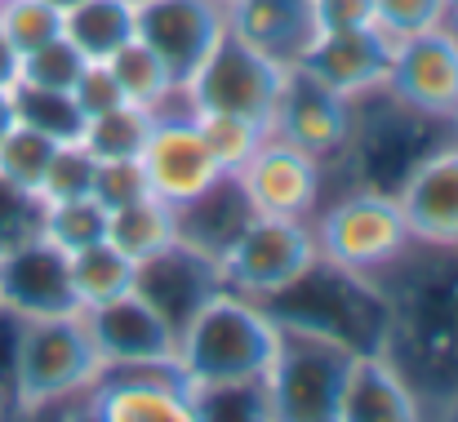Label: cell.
I'll use <instances>...</instances> for the list:
<instances>
[{"label": "cell", "instance_id": "1", "mask_svg": "<svg viewBox=\"0 0 458 422\" xmlns=\"http://www.w3.org/2000/svg\"><path fill=\"white\" fill-rule=\"evenodd\" d=\"M98 369H103V356L94 347L85 311L22 320L18 351H13L9 414L40 418V414H63V405H76L81 414V396Z\"/></svg>", "mask_w": 458, "mask_h": 422}, {"label": "cell", "instance_id": "2", "mask_svg": "<svg viewBox=\"0 0 458 422\" xmlns=\"http://www.w3.org/2000/svg\"><path fill=\"white\" fill-rule=\"evenodd\" d=\"M276 356V316L236 289H218L182 329H178V369L191 387L267 378Z\"/></svg>", "mask_w": 458, "mask_h": 422}, {"label": "cell", "instance_id": "3", "mask_svg": "<svg viewBox=\"0 0 458 422\" xmlns=\"http://www.w3.org/2000/svg\"><path fill=\"white\" fill-rule=\"evenodd\" d=\"M263 307L276 320L307 325V329H320V333L347 342L352 351H383L387 329H392V307H387L383 284L374 276L343 272L325 258H316L281 293L263 298Z\"/></svg>", "mask_w": 458, "mask_h": 422}, {"label": "cell", "instance_id": "4", "mask_svg": "<svg viewBox=\"0 0 458 422\" xmlns=\"http://www.w3.org/2000/svg\"><path fill=\"white\" fill-rule=\"evenodd\" d=\"M454 134V125L432 121L405 103H396L383 85L352 98V134L343 147V165L352 173V187H374V191H396L410 169Z\"/></svg>", "mask_w": 458, "mask_h": 422}, {"label": "cell", "instance_id": "5", "mask_svg": "<svg viewBox=\"0 0 458 422\" xmlns=\"http://www.w3.org/2000/svg\"><path fill=\"white\" fill-rule=\"evenodd\" d=\"M311 236L325 263L356 276H383L414 249L396 191H374V187H352L347 196L320 205L311 214Z\"/></svg>", "mask_w": 458, "mask_h": 422}, {"label": "cell", "instance_id": "6", "mask_svg": "<svg viewBox=\"0 0 458 422\" xmlns=\"http://www.w3.org/2000/svg\"><path fill=\"white\" fill-rule=\"evenodd\" d=\"M352 356L356 351L347 342L320 329L276 320V356L267 369L276 422H338Z\"/></svg>", "mask_w": 458, "mask_h": 422}, {"label": "cell", "instance_id": "7", "mask_svg": "<svg viewBox=\"0 0 458 422\" xmlns=\"http://www.w3.org/2000/svg\"><path fill=\"white\" fill-rule=\"evenodd\" d=\"M281 85H285V63L259 54L254 45L236 40L232 31L214 45V54L200 63V72L178 85L196 107H209V112H236V116H250L259 121L267 134H272V116H276V103H281Z\"/></svg>", "mask_w": 458, "mask_h": 422}, {"label": "cell", "instance_id": "8", "mask_svg": "<svg viewBox=\"0 0 458 422\" xmlns=\"http://www.w3.org/2000/svg\"><path fill=\"white\" fill-rule=\"evenodd\" d=\"M89 422H196L191 383L178 360L148 365H103L81 396V414Z\"/></svg>", "mask_w": 458, "mask_h": 422}, {"label": "cell", "instance_id": "9", "mask_svg": "<svg viewBox=\"0 0 458 422\" xmlns=\"http://www.w3.org/2000/svg\"><path fill=\"white\" fill-rule=\"evenodd\" d=\"M316 236L311 223L299 218H250L245 232L218 254L223 284L245 298H272L285 284H294L316 263Z\"/></svg>", "mask_w": 458, "mask_h": 422}, {"label": "cell", "instance_id": "10", "mask_svg": "<svg viewBox=\"0 0 458 422\" xmlns=\"http://www.w3.org/2000/svg\"><path fill=\"white\" fill-rule=\"evenodd\" d=\"M236 182L259 218L311 223V214L325 205V165L276 134H267L259 151L236 169Z\"/></svg>", "mask_w": 458, "mask_h": 422}, {"label": "cell", "instance_id": "11", "mask_svg": "<svg viewBox=\"0 0 458 422\" xmlns=\"http://www.w3.org/2000/svg\"><path fill=\"white\" fill-rule=\"evenodd\" d=\"M383 89L396 103H405V107H414V112H423L432 121L454 125L458 116V31L454 27H432V31H419L410 40H396Z\"/></svg>", "mask_w": 458, "mask_h": 422}, {"label": "cell", "instance_id": "12", "mask_svg": "<svg viewBox=\"0 0 458 422\" xmlns=\"http://www.w3.org/2000/svg\"><path fill=\"white\" fill-rule=\"evenodd\" d=\"M139 169L148 178V191L165 205H187L205 187H214L227 169L214 160L209 142L200 139L191 116H152L148 142L139 151Z\"/></svg>", "mask_w": 458, "mask_h": 422}, {"label": "cell", "instance_id": "13", "mask_svg": "<svg viewBox=\"0 0 458 422\" xmlns=\"http://www.w3.org/2000/svg\"><path fill=\"white\" fill-rule=\"evenodd\" d=\"M227 36V0H139V40H148L169 76L187 85Z\"/></svg>", "mask_w": 458, "mask_h": 422}, {"label": "cell", "instance_id": "14", "mask_svg": "<svg viewBox=\"0 0 458 422\" xmlns=\"http://www.w3.org/2000/svg\"><path fill=\"white\" fill-rule=\"evenodd\" d=\"M0 307L13 311L18 320L81 311L76 289H72L67 249H58L40 232L9 245V249H0Z\"/></svg>", "mask_w": 458, "mask_h": 422}, {"label": "cell", "instance_id": "15", "mask_svg": "<svg viewBox=\"0 0 458 422\" xmlns=\"http://www.w3.org/2000/svg\"><path fill=\"white\" fill-rule=\"evenodd\" d=\"M272 134L311 151L320 165H329L343 156L347 134H352V98L334 94L325 80H316L299 63H290L285 85H281V103L272 116Z\"/></svg>", "mask_w": 458, "mask_h": 422}, {"label": "cell", "instance_id": "16", "mask_svg": "<svg viewBox=\"0 0 458 422\" xmlns=\"http://www.w3.org/2000/svg\"><path fill=\"white\" fill-rule=\"evenodd\" d=\"M223 289V272H218V258L187 245V241H174L165 245L160 254L143 258L134 267V293L148 298L160 320L178 333L214 293Z\"/></svg>", "mask_w": 458, "mask_h": 422}, {"label": "cell", "instance_id": "17", "mask_svg": "<svg viewBox=\"0 0 458 422\" xmlns=\"http://www.w3.org/2000/svg\"><path fill=\"white\" fill-rule=\"evenodd\" d=\"M414 245L458 249V134L437 142L396 187Z\"/></svg>", "mask_w": 458, "mask_h": 422}, {"label": "cell", "instance_id": "18", "mask_svg": "<svg viewBox=\"0 0 458 422\" xmlns=\"http://www.w3.org/2000/svg\"><path fill=\"white\" fill-rule=\"evenodd\" d=\"M85 325L94 333V347L103 365H148V360H178V333L160 320L148 298L134 289L85 307Z\"/></svg>", "mask_w": 458, "mask_h": 422}, {"label": "cell", "instance_id": "19", "mask_svg": "<svg viewBox=\"0 0 458 422\" xmlns=\"http://www.w3.org/2000/svg\"><path fill=\"white\" fill-rule=\"evenodd\" d=\"M396 40L383 36L378 27H356V31H320L311 36L299 67L325 80L343 98H360L387 80Z\"/></svg>", "mask_w": 458, "mask_h": 422}, {"label": "cell", "instance_id": "20", "mask_svg": "<svg viewBox=\"0 0 458 422\" xmlns=\"http://www.w3.org/2000/svg\"><path fill=\"white\" fill-rule=\"evenodd\" d=\"M428 418L410 383L396 374V365L383 351H356L343 401H338V422H419Z\"/></svg>", "mask_w": 458, "mask_h": 422}, {"label": "cell", "instance_id": "21", "mask_svg": "<svg viewBox=\"0 0 458 422\" xmlns=\"http://www.w3.org/2000/svg\"><path fill=\"white\" fill-rule=\"evenodd\" d=\"M227 31L290 67L316 36L311 0H227Z\"/></svg>", "mask_w": 458, "mask_h": 422}, {"label": "cell", "instance_id": "22", "mask_svg": "<svg viewBox=\"0 0 458 422\" xmlns=\"http://www.w3.org/2000/svg\"><path fill=\"white\" fill-rule=\"evenodd\" d=\"M174 218H178V241H187V245H196V249H205V254L218 258V254L245 232V223L254 218V209H250V200H245L236 173H223V178H218L214 187H205L196 200L178 205Z\"/></svg>", "mask_w": 458, "mask_h": 422}, {"label": "cell", "instance_id": "23", "mask_svg": "<svg viewBox=\"0 0 458 422\" xmlns=\"http://www.w3.org/2000/svg\"><path fill=\"white\" fill-rule=\"evenodd\" d=\"M63 36L89 63H103L130 36H139V0H76L63 9Z\"/></svg>", "mask_w": 458, "mask_h": 422}, {"label": "cell", "instance_id": "24", "mask_svg": "<svg viewBox=\"0 0 458 422\" xmlns=\"http://www.w3.org/2000/svg\"><path fill=\"white\" fill-rule=\"evenodd\" d=\"M107 241H112L121 254H130L134 263L152 258V254H160L165 245L178 241L174 205L156 200L152 191H148V196H139V200L112 209V214H107Z\"/></svg>", "mask_w": 458, "mask_h": 422}, {"label": "cell", "instance_id": "25", "mask_svg": "<svg viewBox=\"0 0 458 422\" xmlns=\"http://www.w3.org/2000/svg\"><path fill=\"white\" fill-rule=\"evenodd\" d=\"M107 67H112V76H116V85H121V94H125V103H139V107H165L174 94H178V80L169 76V67L160 63V54H156L148 40H139V36H130L112 58H103Z\"/></svg>", "mask_w": 458, "mask_h": 422}, {"label": "cell", "instance_id": "26", "mask_svg": "<svg viewBox=\"0 0 458 422\" xmlns=\"http://www.w3.org/2000/svg\"><path fill=\"white\" fill-rule=\"evenodd\" d=\"M67 267H72V289H76V302L81 311L85 307H98L125 289H134V258L121 254L112 241H94L76 254H67Z\"/></svg>", "mask_w": 458, "mask_h": 422}, {"label": "cell", "instance_id": "27", "mask_svg": "<svg viewBox=\"0 0 458 422\" xmlns=\"http://www.w3.org/2000/svg\"><path fill=\"white\" fill-rule=\"evenodd\" d=\"M196 422H276L267 378H236V383H205L191 387Z\"/></svg>", "mask_w": 458, "mask_h": 422}, {"label": "cell", "instance_id": "28", "mask_svg": "<svg viewBox=\"0 0 458 422\" xmlns=\"http://www.w3.org/2000/svg\"><path fill=\"white\" fill-rule=\"evenodd\" d=\"M13 121L45 134L54 142H81L85 134V116L76 107V98L67 89H36V85H13Z\"/></svg>", "mask_w": 458, "mask_h": 422}, {"label": "cell", "instance_id": "29", "mask_svg": "<svg viewBox=\"0 0 458 422\" xmlns=\"http://www.w3.org/2000/svg\"><path fill=\"white\" fill-rule=\"evenodd\" d=\"M148 130H152V112L139 107V103H121L112 112L89 116L81 142L89 147L94 160H139V151L148 142Z\"/></svg>", "mask_w": 458, "mask_h": 422}, {"label": "cell", "instance_id": "30", "mask_svg": "<svg viewBox=\"0 0 458 422\" xmlns=\"http://www.w3.org/2000/svg\"><path fill=\"white\" fill-rule=\"evenodd\" d=\"M191 121H196L200 139L209 142L214 160H218L227 173H236V169L259 151V142L267 139V130H263L259 121L236 116V112H209V107H196V112H191Z\"/></svg>", "mask_w": 458, "mask_h": 422}, {"label": "cell", "instance_id": "31", "mask_svg": "<svg viewBox=\"0 0 458 422\" xmlns=\"http://www.w3.org/2000/svg\"><path fill=\"white\" fill-rule=\"evenodd\" d=\"M40 236H49L58 249L76 254V249H85V245H94V241H107V209H103L94 196L45 205V214H40Z\"/></svg>", "mask_w": 458, "mask_h": 422}, {"label": "cell", "instance_id": "32", "mask_svg": "<svg viewBox=\"0 0 458 422\" xmlns=\"http://www.w3.org/2000/svg\"><path fill=\"white\" fill-rule=\"evenodd\" d=\"M94 173H98V160L89 156L85 142H58L54 156H49V169H45V178L36 187V200L58 205V200L94 196Z\"/></svg>", "mask_w": 458, "mask_h": 422}, {"label": "cell", "instance_id": "33", "mask_svg": "<svg viewBox=\"0 0 458 422\" xmlns=\"http://www.w3.org/2000/svg\"><path fill=\"white\" fill-rule=\"evenodd\" d=\"M54 147H58L54 139H45V134H36V130H27V125L13 121V130L0 139V182L36 196V187H40V178L49 169Z\"/></svg>", "mask_w": 458, "mask_h": 422}, {"label": "cell", "instance_id": "34", "mask_svg": "<svg viewBox=\"0 0 458 422\" xmlns=\"http://www.w3.org/2000/svg\"><path fill=\"white\" fill-rule=\"evenodd\" d=\"M89 67V58L67 40V36H54L45 40L40 49L22 54V67H18V85H36V89H67L81 80V72Z\"/></svg>", "mask_w": 458, "mask_h": 422}, {"label": "cell", "instance_id": "35", "mask_svg": "<svg viewBox=\"0 0 458 422\" xmlns=\"http://www.w3.org/2000/svg\"><path fill=\"white\" fill-rule=\"evenodd\" d=\"M0 36L18 54H31L45 40L63 36V9L49 0H0Z\"/></svg>", "mask_w": 458, "mask_h": 422}, {"label": "cell", "instance_id": "36", "mask_svg": "<svg viewBox=\"0 0 458 422\" xmlns=\"http://www.w3.org/2000/svg\"><path fill=\"white\" fill-rule=\"evenodd\" d=\"M378 4V31L392 40H410L419 31L445 27L450 0H374Z\"/></svg>", "mask_w": 458, "mask_h": 422}, {"label": "cell", "instance_id": "37", "mask_svg": "<svg viewBox=\"0 0 458 422\" xmlns=\"http://www.w3.org/2000/svg\"><path fill=\"white\" fill-rule=\"evenodd\" d=\"M148 196V178L139 169V160H98V173H94V200L112 214L130 200Z\"/></svg>", "mask_w": 458, "mask_h": 422}, {"label": "cell", "instance_id": "38", "mask_svg": "<svg viewBox=\"0 0 458 422\" xmlns=\"http://www.w3.org/2000/svg\"><path fill=\"white\" fill-rule=\"evenodd\" d=\"M40 214H45V205H40L36 196H27V191L0 182V249H9V245L36 236V232H40Z\"/></svg>", "mask_w": 458, "mask_h": 422}, {"label": "cell", "instance_id": "39", "mask_svg": "<svg viewBox=\"0 0 458 422\" xmlns=\"http://www.w3.org/2000/svg\"><path fill=\"white\" fill-rule=\"evenodd\" d=\"M72 98H76V107H81L85 121L125 103V94H121V85H116V76H112L107 63H89V67L81 72V80L72 85Z\"/></svg>", "mask_w": 458, "mask_h": 422}, {"label": "cell", "instance_id": "40", "mask_svg": "<svg viewBox=\"0 0 458 422\" xmlns=\"http://www.w3.org/2000/svg\"><path fill=\"white\" fill-rule=\"evenodd\" d=\"M311 22H316V36L378 27V4L374 0H311Z\"/></svg>", "mask_w": 458, "mask_h": 422}, {"label": "cell", "instance_id": "41", "mask_svg": "<svg viewBox=\"0 0 458 422\" xmlns=\"http://www.w3.org/2000/svg\"><path fill=\"white\" fill-rule=\"evenodd\" d=\"M18 67H22V54L0 36V89H13L18 85Z\"/></svg>", "mask_w": 458, "mask_h": 422}, {"label": "cell", "instance_id": "42", "mask_svg": "<svg viewBox=\"0 0 458 422\" xmlns=\"http://www.w3.org/2000/svg\"><path fill=\"white\" fill-rule=\"evenodd\" d=\"M13 130V98H9V89H0V139Z\"/></svg>", "mask_w": 458, "mask_h": 422}, {"label": "cell", "instance_id": "43", "mask_svg": "<svg viewBox=\"0 0 458 422\" xmlns=\"http://www.w3.org/2000/svg\"><path fill=\"white\" fill-rule=\"evenodd\" d=\"M49 4H58V9H72V4H76V0H49Z\"/></svg>", "mask_w": 458, "mask_h": 422}, {"label": "cell", "instance_id": "44", "mask_svg": "<svg viewBox=\"0 0 458 422\" xmlns=\"http://www.w3.org/2000/svg\"><path fill=\"white\" fill-rule=\"evenodd\" d=\"M0 418H9V405H4V396H0Z\"/></svg>", "mask_w": 458, "mask_h": 422}, {"label": "cell", "instance_id": "45", "mask_svg": "<svg viewBox=\"0 0 458 422\" xmlns=\"http://www.w3.org/2000/svg\"><path fill=\"white\" fill-rule=\"evenodd\" d=\"M454 134H458V116H454Z\"/></svg>", "mask_w": 458, "mask_h": 422}]
</instances>
